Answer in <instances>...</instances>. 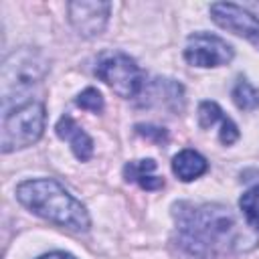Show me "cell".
<instances>
[{
    "label": "cell",
    "mask_w": 259,
    "mask_h": 259,
    "mask_svg": "<svg viewBox=\"0 0 259 259\" xmlns=\"http://www.w3.org/2000/svg\"><path fill=\"white\" fill-rule=\"evenodd\" d=\"M174 217L180 247L196 259H210L231 243L235 219L227 206H192L188 202H180L174 206Z\"/></svg>",
    "instance_id": "cell-1"
},
{
    "label": "cell",
    "mask_w": 259,
    "mask_h": 259,
    "mask_svg": "<svg viewBox=\"0 0 259 259\" xmlns=\"http://www.w3.org/2000/svg\"><path fill=\"white\" fill-rule=\"evenodd\" d=\"M16 198L28 210L55 225L67 227L71 231L89 229L91 221L87 208L53 178H36L18 184Z\"/></svg>",
    "instance_id": "cell-2"
},
{
    "label": "cell",
    "mask_w": 259,
    "mask_h": 259,
    "mask_svg": "<svg viewBox=\"0 0 259 259\" xmlns=\"http://www.w3.org/2000/svg\"><path fill=\"white\" fill-rule=\"evenodd\" d=\"M47 111L45 105L38 101H24L14 109L4 113L2 119V138L0 146L2 152H14L26 146H32L45 130Z\"/></svg>",
    "instance_id": "cell-3"
},
{
    "label": "cell",
    "mask_w": 259,
    "mask_h": 259,
    "mask_svg": "<svg viewBox=\"0 0 259 259\" xmlns=\"http://www.w3.org/2000/svg\"><path fill=\"white\" fill-rule=\"evenodd\" d=\"M95 75L123 99H134L144 89V73L132 57L119 51L103 53L97 61Z\"/></svg>",
    "instance_id": "cell-4"
},
{
    "label": "cell",
    "mask_w": 259,
    "mask_h": 259,
    "mask_svg": "<svg viewBox=\"0 0 259 259\" xmlns=\"http://www.w3.org/2000/svg\"><path fill=\"white\" fill-rule=\"evenodd\" d=\"M49 71L47 61L38 51L18 49L10 53L2 65V99L4 103L12 93L32 87L38 83Z\"/></svg>",
    "instance_id": "cell-5"
},
{
    "label": "cell",
    "mask_w": 259,
    "mask_h": 259,
    "mask_svg": "<svg viewBox=\"0 0 259 259\" xmlns=\"http://www.w3.org/2000/svg\"><path fill=\"white\" fill-rule=\"evenodd\" d=\"M235 57L233 47L210 32H194L188 36L184 59L194 67H221L231 63Z\"/></svg>",
    "instance_id": "cell-6"
},
{
    "label": "cell",
    "mask_w": 259,
    "mask_h": 259,
    "mask_svg": "<svg viewBox=\"0 0 259 259\" xmlns=\"http://www.w3.org/2000/svg\"><path fill=\"white\" fill-rule=\"evenodd\" d=\"M210 16L221 28L245 36L259 51V20L249 10L231 2H217L210 4Z\"/></svg>",
    "instance_id": "cell-7"
},
{
    "label": "cell",
    "mask_w": 259,
    "mask_h": 259,
    "mask_svg": "<svg viewBox=\"0 0 259 259\" xmlns=\"http://www.w3.org/2000/svg\"><path fill=\"white\" fill-rule=\"evenodd\" d=\"M67 8H69V20L73 28L85 38L101 34L111 12V4L101 0H91V2L77 0V2H69Z\"/></svg>",
    "instance_id": "cell-8"
},
{
    "label": "cell",
    "mask_w": 259,
    "mask_h": 259,
    "mask_svg": "<svg viewBox=\"0 0 259 259\" xmlns=\"http://www.w3.org/2000/svg\"><path fill=\"white\" fill-rule=\"evenodd\" d=\"M55 130H57V136L71 146V150L77 156V160L87 162L93 156V140L87 136V132L71 115H63L57 121Z\"/></svg>",
    "instance_id": "cell-9"
},
{
    "label": "cell",
    "mask_w": 259,
    "mask_h": 259,
    "mask_svg": "<svg viewBox=\"0 0 259 259\" xmlns=\"http://www.w3.org/2000/svg\"><path fill=\"white\" fill-rule=\"evenodd\" d=\"M208 170V162L196 150H182L172 158V172L182 180L190 182Z\"/></svg>",
    "instance_id": "cell-10"
},
{
    "label": "cell",
    "mask_w": 259,
    "mask_h": 259,
    "mask_svg": "<svg viewBox=\"0 0 259 259\" xmlns=\"http://www.w3.org/2000/svg\"><path fill=\"white\" fill-rule=\"evenodd\" d=\"M156 162L154 160H134L123 166V176L127 182L140 184L144 190H158L164 186V178L154 174Z\"/></svg>",
    "instance_id": "cell-11"
},
{
    "label": "cell",
    "mask_w": 259,
    "mask_h": 259,
    "mask_svg": "<svg viewBox=\"0 0 259 259\" xmlns=\"http://www.w3.org/2000/svg\"><path fill=\"white\" fill-rule=\"evenodd\" d=\"M231 97L235 101V105L243 111H253L259 107V91L247 81V79H239L231 91Z\"/></svg>",
    "instance_id": "cell-12"
},
{
    "label": "cell",
    "mask_w": 259,
    "mask_h": 259,
    "mask_svg": "<svg viewBox=\"0 0 259 259\" xmlns=\"http://www.w3.org/2000/svg\"><path fill=\"white\" fill-rule=\"evenodd\" d=\"M239 206H241V210L245 212L249 225H251L255 231H259V184L253 186V188H249V190L241 196Z\"/></svg>",
    "instance_id": "cell-13"
},
{
    "label": "cell",
    "mask_w": 259,
    "mask_h": 259,
    "mask_svg": "<svg viewBox=\"0 0 259 259\" xmlns=\"http://www.w3.org/2000/svg\"><path fill=\"white\" fill-rule=\"evenodd\" d=\"M225 119H227V115L223 113V109L214 101H202L198 105V123H200V127L206 130V127L214 125L217 121L223 123Z\"/></svg>",
    "instance_id": "cell-14"
},
{
    "label": "cell",
    "mask_w": 259,
    "mask_h": 259,
    "mask_svg": "<svg viewBox=\"0 0 259 259\" xmlns=\"http://www.w3.org/2000/svg\"><path fill=\"white\" fill-rule=\"evenodd\" d=\"M75 103L81 107V109H87V111H93V113H99L103 109V97L97 89L93 87H87L85 91H81L75 99Z\"/></svg>",
    "instance_id": "cell-15"
},
{
    "label": "cell",
    "mask_w": 259,
    "mask_h": 259,
    "mask_svg": "<svg viewBox=\"0 0 259 259\" xmlns=\"http://www.w3.org/2000/svg\"><path fill=\"white\" fill-rule=\"evenodd\" d=\"M136 130H138V134L140 136H144V138H148V140H154L156 144H162V142H166V132L162 130V127H156V125H136Z\"/></svg>",
    "instance_id": "cell-16"
},
{
    "label": "cell",
    "mask_w": 259,
    "mask_h": 259,
    "mask_svg": "<svg viewBox=\"0 0 259 259\" xmlns=\"http://www.w3.org/2000/svg\"><path fill=\"white\" fill-rule=\"evenodd\" d=\"M38 259H75V257L69 255V253H63V251H55V253L42 255V257H38Z\"/></svg>",
    "instance_id": "cell-17"
}]
</instances>
